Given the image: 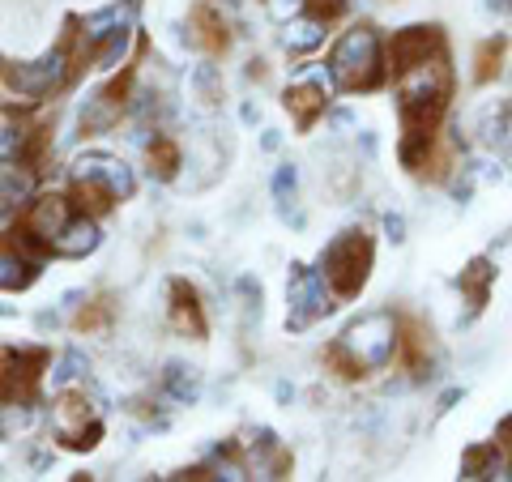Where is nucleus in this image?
<instances>
[{
	"instance_id": "1",
	"label": "nucleus",
	"mask_w": 512,
	"mask_h": 482,
	"mask_svg": "<svg viewBox=\"0 0 512 482\" xmlns=\"http://www.w3.org/2000/svg\"><path fill=\"white\" fill-rule=\"evenodd\" d=\"M448 90H453V69H448L444 52L427 56L419 64L397 73V99H402V116H406V133H423L431 137L440 111L448 103Z\"/></svg>"
},
{
	"instance_id": "2",
	"label": "nucleus",
	"mask_w": 512,
	"mask_h": 482,
	"mask_svg": "<svg viewBox=\"0 0 512 482\" xmlns=\"http://www.w3.org/2000/svg\"><path fill=\"white\" fill-rule=\"evenodd\" d=\"M397 346H402L397 320L389 312H367V316L355 320V325H346L338 346H333V359L346 367V376H363V372L389 367Z\"/></svg>"
},
{
	"instance_id": "3",
	"label": "nucleus",
	"mask_w": 512,
	"mask_h": 482,
	"mask_svg": "<svg viewBox=\"0 0 512 482\" xmlns=\"http://www.w3.org/2000/svg\"><path fill=\"white\" fill-rule=\"evenodd\" d=\"M380 73H384L380 35L372 26L346 30V35L338 39V47H333V56H329V77L342 90H372V86H380Z\"/></svg>"
},
{
	"instance_id": "4",
	"label": "nucleus",
	"mask_w": 512,
	"mask_h": 482,
	"mask_svg": "<svg viewBox=\"0 0 512 482\" xmlns=\"http://www.w3.org/2000/svg\"><path fill=\"white\" fill-rule=\"evenodd\" d=\"M320 269H325V282L338 299H355L363 291L367 273H372V239L363 231H342L320 256Z\"/></svg>"
},
{
	"instance_id": "5",
	"label": "nucleus",
	"mask_w": 512,
	"mask_h": 482,
	"mask_svg": "<svg viewBox=\"0 0 512 482\" xmlns=\"http://www.w3.org/2000/svg\"><path fill=\"white\" fill-rule=\"evenodd\" d=\"M333 308L329 303V282L320 269L295 265L291 282H286V325L291 329H308L316 316H325Z\"/></svg>"
},
{
	"instance_id": "6",
	"label": "nucleus",
	"mask_w": 512,
	"mask_h": 482,
	"mask_svg": "<svg viewBox=\"0 0 512 482\" xmlns=\"http://www.w3.org/2000/svg\"><path fill=\"white\" fill-rule=\"evenodd\" d=\"M69 175H73V184H94V188H103L111 201H128V197H133V188H137L133 167H128L124 158L99 154V150L77 154V163H73Z\"/></svg>"
},
{
	"instance_id": "7",
	"label": "nucleus",
	"mask_w": 512,
	"mask_h": 482,
	"mask_svg": "<svg viewBox=\"0 0 512 482\" xmlns=\"http://www.w3.org/2000/svg\"><path fill=\"white\" fill-rule=\"evenodd\" d=\"M64 82H69V52L64 47H52L39 60H26L9 69V86L18 99H43V94L60 90Z\"/></svg>"
},
{
	"instance_id": "8",
	"label": "nucleus",
	"mask_w": 512,
	"mask_h": 482,
	"mask_svg": "<svg viewBox=\"0 0 512 482\" xmlns=\"http://www.w3.org/2000/svg\"><path fill=\"white\" fill-rule=\"evenodd\" d=\"M52 431H56V440H64L69 448H94L103 436L99 419H94V406L82 393H64L52 406Z\"/></svg>"
},
{
	"instance_id": "9",
	"label": "nucleus",
	"mask_w": 512,
	"mask_h": 482,
	"mask_svg": "<svg viewBox=\"0 0 512 482\" xmlns=\"http://www.w3.org/2000/svg\"><path fill=\"white\" fill-rule=\"evenodd\" d=\"M329 82L333 77L325 73V69H303L299 73V82H291V90H286V111H291V116L308 128L320 111H325V103H329Z\"/></svg>"
},
{
	"instance_id": "10",
	"label": "nucleus",
	"mask_w": 512,
	"mask_h": 482,
	"mask_svg": "<svg viewBox=\"0 0 512 482\" xmlns=\"http://www.w3.org/2000/svg\"><path fill=\"white\" fill-rule=\"evenodd\" d=\"M436 52H444L440 26H406V30H397L393 43H389V60H393L397 73L410 69V64H419V60H427V56H436Z\"/></svg>"
},
{
	"instance_id": "11",
	"label": "nucleus",
	"mask_w": 512,
	"mask_h": 482,
	"mask_svg": "<svg viewBox=\"0 0 512 482\" xmlns=\"http://www.w3.org/2000/svg\"><path fill=\"white\" fill-rule=\"evenodd\" d=\"M39 175L30 167V158H5L0 154V210H22L35 197Z\"/></svg>"
},
{
	"instance_id": "12",
	"label": "nucleus",
	"mask_w": 512,
	"mask_h": 482,
	"mask_svg": "<svg viewBox=\"0 0 512 482\" xmlns=\"http://www.w3.org/2000/svg\"><path fill=\"white\" fill-rule=\"evenodd\" d=\"M167 316H171V329L180 333V337H205V312H201V299H197V291H192L188 282H171V308H167Z\"/></svg>"
},
{
	"instance_id": "13",
	"label": "nucleus",
	"mask_w": 512,
	"mask_h": 482,
	"mask_svg": "<svg viewBox=\"0 0 512 482\" xmlns=\"http://www.w3.org/2000/svg\"><path fill=\"white\" fill-rule=\"evenodd\" d=\"M99 244H103L99 222L82 214V218H69V222H64V231L52 239V252H56V256H69V261H82V256H90Z\"/></svg>"
},
{
	"instance_id": "14",
	"label": "nucleus",
	"mask_w": 512,
	"mask_h": 482,
	"mask_svg": "<svg viewBox=\"0 0 512 482\" xmlns=\"http://www.w3.org/2000/svg\"><path fill=\"white\" fill-rule=\"evenodd\" d=\"M69 218H73V210H69V201L64 197H39L35 205H30V214H26V231L52 248V239L64 231V222Z\"/></svg>"
},
{
	"instance_id": "15",
	"label": "nucleus",
	"mask_w": 512,
	"mask_h": 482,
	"mask_svg": "<svg viewBox=\"0 0 512 482\" xmlns=\"http://www.w3.org/2000/svg\"><path fill=\"white\" fill-rule=\"evenodd\" d=\"M133 9H137V0H128V5H107L99 13H90V18L82 22V43L86 47H103L111 35H120V30L133 26Z\"/></svg>"
},
{
	"instance_id": "16",
	"label": "nucleus",
	"mask_w": 512,
	"mask_h": 482,
	"mask_svg": "<svg viewBox=\"0 0 512 482\" xmlns=\"http://www.w3.org/2000/svg\"><path fill=\"white\" fill-rule=\"evenodd\" d=\"M120 111H124V86L99 90V94H94V99H86V107H82V128H90V133H107V128L120 120Z\"/></svg>"
},
{
	"instance_id": "17",
	"label": "nucleus",
	"mask_w": 512,
	"mask_h": 482,
	"mask_svg": "<svg viewBox=\"0 0 512 482\" xmlns=\"http://www.w3.org/2000/svg\"><path fill=\"white\" fill-rule=\"evenodd\" d=\"M163 397L175 401V406H192L201 397V372L188 363H167L163 372Z\"/></svg>"
},
{
	"instance_id": "18",
	"label": "nucleus",
	"mask_w": 512,
	"mask_h": 482,
	"mask_svg": "<svg viewBox=\"0 0 512 482\" xmlns=\"http://www.w3.org/2000/svg\"><path fill=\"white\" fill-rule=\"evenodd\" d=\"M286 30H282V47L286 52H312V47H320L325 43V18L320 13H312V18H295L291 22H282Z\"/></svg>"
},
{
	"instance_id": "19",
	"label": "nucleus",
	"mask_w": 512,
	"mask_h": 482,
	"mask_svg": "<svg viewBox=\"0 0 512 482\" xmlns=\"http://www.w3.org/2000/svg\"><path fill=\"white\" fill-rule=\"evenodd\" d=\"M39 265L30 261V256H22L13 244H0V291H22V286L35 282Z\"/></svg>"
},
{
	"instance_id": "20",
	"label": "nucleus",
	"mask_w": 512,
	"mask_h": 482,
	"mask_svg": "<svg viewBox=\"0 0 512 482\" xmlns=\"http://www.w3.org/2000/svg\"><path fill=\"white\" fill-rule=\"evenodd\" d=\"M150 171L158 175V180H175V171H180V146H175L171 137L150 141Z\"/></svg>"
},
{
	"instance_id": "21",
	"label": "nucleus",
	"mask_w": 512,
	"mask_h": 482,
	"mask_svg": "<svg viewBox=\"0 0 512 482\" xmlns=\"http://www.w3.org/2000/svg\"><path fill=\"white\" fill-rule=\"evenodd\" d=\"M491 278H495L491 261H474L466 273H461V291H466V295L474 299V308L487 299V286H491Z\"/></svg>"
},
{
	"instance_id": "22",
	"label": "nucleus",
	"mask_w": 512,
	"mask_h": 482,
	"mask_svg": "<svg viewBox=\"0 0 512 482\" xmlns=\"http://www.w3.org/2000/svg\"><path fill=\"white\" fill-rule=\"evenodd\" d=\"M86 367H90V359L82 355V350H64L60 363L52 367V384H56V389H64V384L82 380V376H86Z\"/></svg>"
},
{
	"instance_id": "23",
	"label": "nucleus",
	"mask_w": 512,
	"mask_h": 482,
	"mask_svg": "<svg viewBox=\"0 0 512 482\" xmlns=\"http://www.w3.org/2000/svg\"><path fill=\"white\" fill-rule=\"evenodd\" d=\"M192 90H197L205 103H218L222 99V73L214 64H197V69H192Z\"/></svg>"
},
{
	"instance_id": "24",
	"label": "nucleus",
	"mask_w": 512,
	"mask_h": 482,
	"mask_svg": "<svg viewBox=\"0 0 512 482\" xmlns=\"http://www.w3.org/2000/svg\"><path fill=\"white\" fill-rule=\"evenodd\" d=\"M128 43H133V26L120 30V35H111V39L99 47V56H94V64H99V69H116V64L128 56Z\"/></svg>"
},
{
	"instance_id": "25",
	"label": "nucleus",
	"mask_w": 512,
	"mask_h": 482,
	"mask_svg": "<svg viewBox=\"0 0 512 482\" xmlns=\"http://www.w3.org/2000/svg\"><path fill=\"white\" fill-rule=\"evenodd\" d=\"M500 56H504V39H491L478 47V82H491V73H500Z\"/></svg>"
},
{
	"instance_id": "26",
	"label": "nucleus",
	"mask_w": 512,
	"mask_h": 482,
	"mask_svg": "<svg viewBox=\"0 0 512 482\" xmlns=\"http://www.w3.org/2000/svg\"><path fill=\"white\" fill-rule=\"evenodd\" d=\"M478 141H483V146H504V107L483 116V124H478Z\"/></svg>"
},
{
	"instance_id": "27",
	"label": "nucleus",
	"mask_w": 512,
	"mask_h": 482,
	"mask_svg": "<svg viewBox=\"0 0 512 482\" xmlns=\"http://www.w3.org/2000/svg\"><path fill=\"white\" fill-rule=\"evenodd\" d=\"M295 188H299V167H295V163L278 167V175H274V197H278V201H291Z\"/></svg>"
},
{
	"instance_id": "28",
	"label": "nucleus",
	"mask_w": 512,
	"mask_h": 482,
	"mask_svg": "<svg viewBox=\"0 0 512 482\" xmlns=\"http://www.w3.org/2000/svg\"><path fill=\"white\" fill-rule=\"evenodd\" d=\"M308 5V0H265V9H269V18H278V22H291L295 13Z\"/></svg>"
},
{
	"instance_id": "29",
	"label": "nucleus",
	"mask_w": 512,
	"mask_h": 482,
	"mask_svg": "<svg viewBox=\"0 0 512 482\" xmlns=\"http://www.w3.org/2000/svg\"><path fill=\"white\" fill-rule=\"evenodd\" d=\"M384 235H389L393 244H406V218L389 210V214H384Z\"/></svg>"
},
{
	"instance_id": "30",
	"label": "nucleus",
	"mask_w": 512,
	"mask_h": 482,
	"mask_svg": "<svg viewBox=\"0 0 512 482\" xmlns=\"http://www.w3.org/2000/svg\"><path fill=\"white\" fill-rule=\"evenodd\" d=\"M274 397L282 401V406H291V401H295V384H286V380H278V384H274Z\"/></svg>"
},
{
	"instance_id": "31",
	"label": "nucleus",
	"mask_w": 512,
	"mask_h": 482,
	"mask_svg": "<svg viewBox=\"0 0 512 482\" xmlns=\"http://www.w3.org/2000/svg\"><path fill=\"white\" fill-rule=\"evenodd\" d=\"M82 299H86V291H64V295H60V308H64V312H73Z\"/></svg>"
},
{
	"instance_id": "32",
	"label": "nucleus",
	"mask_w": 512,
	"mask_h": 482,
	"mask_svg": "<svg viewBox=\"0 0 512 482\" xmlns=\"http://www.w3.org/2000/svg\"><path fill=\"white\" fill-rule=\"evenodd\" d=\"M457 401H461V389H448V393L440 397V406H436V410H440V414H448V410L457 406Z\"/></svg>"
},
{
	"instance_id": "33",
	"label": "nucleus",
	"mask_w": 512,
	"mask_h": 482,
	"mask_svg": "<svg viewBox=\"0 0 512 482\" xmlns=\"http://www.w3.org/2000/svg\"><path fill=\"white\" fill-rule=\"evenodd\" d=\"M278 146H282V133H274V128H269V133L261 137V150H265V154H274Z\"/></svg>"
},
{
	"instance_id": "34",
	"label": "nucleus",
	"mask_w": 512,
	"mask_h": 482,
	"mask_svg": "<svg viewBox=\"0 0 512 482\" xmlns=\"http://www.w3.org/2000/svg\"><path fill=\"white\" fill-rule=\"evenodd\" d=\"M239 120H244V124H256V120H261V107H256V103H244V107H239Z\"/></svg>"
},
{
	"instance_id": "35",
	"label": "nucleus",
	"mask_w": 512,
	"mask_h": 482,
	"mask_svg": "<svg viewBox=\"0 0 512 482\" xmlns=\"http://www.w3.org/2000/svg\"><path fill=\"white\" fill-rule=\"evenodd\" d=\"M333 124H338V128H350V124H355V111L338 107V111H333Z\"/></svg>"
},
{
	"instance_id": "36",
	"label": "nucleus",
	"mask_w": 512,
	"mask_h": 482,
	"mask_svg": "<svg viewBox=\"0 0 512 482\" xmlns=\"http://www.w3.org/2000/svg\"><path fill=\"white\" fill-rule=\"evenodd\" d=\"M504 146H512V103L504 107Z\"/></svg>"
},
{
	"instance_id": "37",
	"label": "nucleus",
	"mask_w": 512,
	"mask_h": 482,
	"mask_svg": "<svg viewBox=\"0 0 512 482\" xmlns=\"http://www.w3.org/2000/svg\"><path fill=\"white\" fill-rule=\"evenodd\" d=\"M359 141H363V154H376V137L372 133H363Z\"/></svg>"
}]
</instances>
